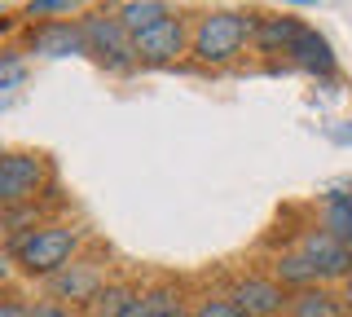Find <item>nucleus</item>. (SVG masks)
Returning a JSON list of instances; mask_svg holds the SVG:
<instances>
[{"instance_id": "obj_1", "label": "nucleus", "mask_w": 352, "mask_h": 317, "mask_svg": "<svg viewBox=\"0 0 352 317\" xmlns=\"http://www.w3.org/2000/svg\"><path fill=\"white\" fill-rule=\"evenodd\" d=\"M256 23L260 18H247V14H229V9H220V14H203L190 36V49L198 62H207V67H220V62H234L242 45H247L251 36H256Z\"/></svg>"}, {"instance_id": "obj_2", "label": "nucleus", "mask_w": 352, "mask_h": 317, "mask_svg": "<svg viewBox=\"0 0 352 317\" xmlns=\"http://www.w3.org/2000/svg\"><path fill=\"white\" fill-rule=\"evenodd\" d=\"M75 247H80V234L71 225H40V229H27L14 243V260L31 278H53L58 269L71 265Z\"/></svg>"}, {"instance_id": "obj_3", "label": "nucleus", "mask_w": 352, "mask_h": 317, "mask_svg": "<svg viewBox=\"0 0 352 317\" xmlns=\"http://www.w3.org/2000/svg\"><path fill=\"white\" fill-rule=\"evenodd\" d=\"M49 185V163L40 155H0V212L9 207H31L40 190Z\"/></svg>"}, {"instance_id": "obj_4", "label": "nucleus", "mask_w": 352, "mask_h": 317, "mask_svg": "<svg viewBox=\"0 0 352 317\" xmlns=\"http://www.w3.org/2000/svg\"><path fill=\"white\" fill-rule=\"evenodd\" d=\"M80 31H84V49L93 53V58H102L106 67L124 71V67L137 62V53H132V36H128V27L119 23V18L93 14V18H84V23H80Z\"/></svg>"}, {"instance_id": "obj_5", "label": "nucleus", "mask_w": 352, "mask_h": 317, "mask_svg": "<svg viewBox=\"0 0 352 317\" xmlns=\"http://www.w3.org/2000/svg\"><path fill=\"white\" fill-rule=\"evenodd\" d=\"M190 36L194 31L185 27L181 18H163V23H154L150 31L132 36V53H137V62H146V67H163V62H176L190 49Z\"/></svg>"}, {"instance_id": "obj_6", "label": "nucleus", "mask_w": 352, "mask_h": 317, "mask_svg": "<svg viewBox=\"0 0 352 317\" xmlns=\"http://www.w3.org/2000/svg\"><path fill=\"white\" fill-rule=\"evenodd\" d=\"M300 251L313 260V269L322 273L326 282H339V278H348V273H352V247L339 243V238H330L326 229H304Z\"/></svg>"}, {"instance_id": "obj_7", "label": "nucleus", "mask_w": 352, "mask_h": 317, "mask_svg": "<svg viewBox=\"0 0 352 317\" xmlns=\"http://www.w3.org/2000/svg\"><path fill=\"white\" fill-rule=\"evenodd\" d=\"M229 300L238 304L242 317H278L291 304V295H286V287L278 278H242Z\"/></svg>"}, {"instance_id": "obj_8", "label": "nucleus", "mask_w": 352, "mask_h": 317, "mask_svg": "<svg viewBox=\"0 0 352 317\" xmlns=\"http://www.w3.org/2000/svg\"><path fill=\"white\" fill-rule=\"evenodd\" d=\"M31 53H36V58H75V53H88L80 23H62V18L40 23L31 31Z\"/></svg>"}, {"instance_id": "obj_9", "label": "nucleus", "mask_w": 352, "mask_h": 317, "mask_svg": "<svg viewBox=\"0 0 352 317\" xmlns=\"http://www.w3.org/2000/svg\"><path fill=\"white\" fill-rule=\"evenodd\" d=\"M286 58H291L300 71H308V75H335V53H330V40L317 36V31H308V27H300V36H295V45L286 49Z\"/></svg>"}, {"instance_id": "obj_10", "label": "nucleus", "mask_w": 352, "mask_h": 317, "mask_svg": "<svg viewBox=\"0 0 352 317\" xmlns=\"http://www.w3.org/2000/svg\"><path fill=\"white\" fill-rule=\"evenodd\" d=\"M49 287L58 300H75V304H88L97 291H102V273H97L93 265H66L49 278Z\"/></svg>"}, {"instance_id": "obj_11", "label": "nucleus", "mask_w": 352, "mask_h": 317, "mask_svg": "<svg viewBox=\"0 0 352 317\" xmlns=\"http://www.w3.org/2000/svg\"><path fill=\"white\" fill-rule=\"evenodd\" d=\"M273 278H278L282 287L304 291V287H313V282H322V273H317V269H313V260H308L304 251L295 247V251H282V256L273 260Z\"/></svg>"}, {"instance_id": "obj_12", "label": "nucleus", "mask_w": 352, "mask_h": 317, "mask_svg": "<svg viewBox=\"0 0 352 317\" xmlns=\"http://www.w3.org/2000/svg\"><path fill=\"white\" fill-rule=\"evenodd\" d=\"M295 36H300V23L295 18H260L256 23V49H264V53H286L295 45Z\"/></svg>"}, {"instance_id": "obj_13", "label": "nucleus", "mask_w": 352, "mask_h": 317, "mask_svg": "<svg viewBox=\"0 0 352 317\" xmlns=\"http://www.w3.org/2000/svg\"><path fill=\"white\" fill-rule=\"evenodd\" d=\"M286 313L291 317H344L339 313V295L335 291H317V287L295 291L291 304H286Z\"/></svg>"}, {"instance_id": "obj_14", "label": "nucleus", "mask_w": 352, "mask_h": 317, "mask_svg": "<svg viewBox=\"0 0 352 317\" xmlns=\"http://www.w3.org/2000/svg\"><path fill=\"white\" fill-rule=\"evenodd\" d=\"M163 18H172L163 0H132V5L119 9V23L128 27V36H141V31H150L154 23H163Z\"/></svg>"}, {"instance_id": "obj_15", "label": "nucleus", "mask_w": 352, "mask_h": 317, "mask_svg": "<svg viewBox=\"0 0 352 317\" xmlns=\"http://www.w3.org/2000/svg\"><path fill=\"white\" fill-rule=\"evenodd\" d=\"M322 229H326L330 238H339V243L352 247V199L330 194V199L322 203Z\"/></svg>"}, {"instance_id": "obj_16", "label": "nucleus", "mask_w": 352, "mask_h": 317, "mask_svg": "<svg viewBox=\"0 0 352 317\" xmlns=\"http://www.w3.org/2000/svg\"><path fill=\"white\" fill-rule=\"evenodd\" d=\"M172 309H176L172 291H150V295H132V304L119 317H168Z\"/></svg>"}, {"instance_id": "obj_17", "label": "nucleus", "mask_w": 352, "mask_h": 317, "mask_svg": "<svg viewBox=\"0 0 352 317\" xmlns=\"http://www.w3.org/2000/svg\"><path fill=\"white\" fill-rule=\"evenodd\" d=\"M88 304H93V313H97V317H119V313H124L128 304H132V291H128V287H102Z\"/></svg>"}, {"instance_id": "obj_18", "label": "nucleus", "mask_w": 352, "mask_h": 317, "mask_svg": "<svg viewBox=\"0 0 352 317\" xmlns=\"http://www.w3.org/2000/svg\"><path fill=\"white\" fill-rule=\"evenodd\" d=\"M71 9H80V0H31L27 18H44V23H53L58 14H71Z\"/></svg>"}, {"instance_id": "obj_19", "label": "nucleus", "mask_w": 352, "mask_h": 317, "mask_svg": "<svg viewBox=\"0 0 352 317\" xmlns=\"http://www.w3.org/2000/svg\"><path fill=\"white\" fill-rule=\"evenodd\" d=\"M190 317H242V313H238L234 300H203Z\"/></svg>"}, {"instance_id": "obj_20", "label": "nucleus", "mask_w": 352, "mask_h": 317, "mask_svg": "<svg viewBox=\"0 0 352 317\" xmlns=\"http://www.w3.org/2000/svg\"><path fill=\"white\" fill-rule=\"evenodd\" d=\"M27 317H71L62 300H40V304H27Z\"/></svg>"}, {"instance_id": "obj_21", "label": "nucleus", "mask_w": 352, "mask_h": 317, "mask_svg": "<svg viewBox=\"0 0 352 317\" xmlns=\"http://www.w3.org/2000/svg\"><path fill=\"white\" fill-rule=\"evenodd\" d=\"M0 317H27V304L22 300H0Z\"/></svg>"}, {"instance_id": "obj_22", "label": "nucleus", "mask_w": 352, "mask_h": 317, "mask_svg": "<svg viewBox=\"0 0 352 317\" xmlns=\"http://www.w3.org/2000/svg\"><path fill=\"white\" fill-rule=\"evenodd\" d=\"M5 273H9V265H5V256H0V278H5Z\"/></svg>"}, {"instance_id": "obj_23", "label": "nucleus", "mask_w": 352, "mask_h": 317, "mask_svg": "<svg viewBox=\"0 0 352 317\" xmlns=\"http://www.w3.org/2000/svg\"><path fill=\"white\" fill-rule=\"evenodd\" d=\"M168 317H185V313H181V309H172V313H168Z\"/></svg>"}, {"instance_id": "obj_24", "label": "nucleus", "mask_w": 352, "mask_h": 317, "mask_svg": "<svg viewBox=\"0 0 352 317\" xmlns=\"http://www.w3.org/2000/svg\"><path fill=\"white\" fill-rule=\"evenodd\" d=\"M0 155H5V150H0Z\"/></svg>"}]
</instances>
